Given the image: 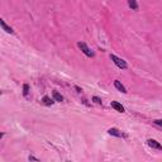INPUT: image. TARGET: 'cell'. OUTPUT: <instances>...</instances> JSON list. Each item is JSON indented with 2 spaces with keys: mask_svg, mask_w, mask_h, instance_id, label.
<instances>
[{
  "mask_svg": "<svg viewBox=\"0 0 162 162\" xmlns=\"http://www.w3.org/2000/svg\"><path fill=\"white\" fill-rule=\"evenodd\" d=\"M147 144L150 146L151 148H155V150H158V151H162V146L157 142L156 139H148L147 140Z\"/></svg>",
  "mask_w": 162,
  "mask_h": 162,
  "instance_id": "cell-4",
  "label": "cell"
},
{
  "mask_svg": "<svg viewBox=\"0 0 162 162\" xmlns=\"http://www.w3.org/2000/svg\"><path fill=\"white\" fill-rule=\"evenodd\" d=\"M52 96H53V99L56 100V101H59V103H61V101H63V96H62L58 91H53V92H52Z\"/></svg>",
  "mask_w": 162,
  "mask_h": 162,
  "instance_id": "cell-9",
  "label": "cell"
},
{
  "mask_svg": "<svg viewBox=\"0 0 162 162\" xmlns=\"http://www.w3.org/2000/svg\"><path fill=\"white\" fill-rule=\"evenodd\" d=\"M110 106H112L113 109H115L119 113H124V106H123L120 103H118V101H112V103H110Z\"/></svg>",
  "mask_w": 162,
  "mask_h": 162,
  "instance_id": "cell-5",
  "label": "cell"
},
{
  "mask_svg": "<svg viewBox=\"0 0 162 162\" xmlns=\"http://www.w3.org/2000/svg\"><path fill=\"white\" fill-rule=\"evenodd\" d=\"M92 101H95V103L96 104H103V101H101V99H100V97H97V96H92Z\"/></svg>",
  "mask_w": 162,
  "mask_h": 162,
  "instance_id": "cell-12",
  "label": "cell"
},
{
  "mask_svg": "<svg viewBox=\"0 0 162 162\" xmlns=\"http://www.w3.org/2000/svg\"><path fill=\"white\" fill-rule=\"evenodd\" d=\"M28 160H29V161H37V162L39 161V158H37V157H34V156H29Z\"/></svg>",
  "mask_w": 162,
  "mask_h": 162,
  "instance_id": "cell-13",
  "label": "cell"
},
{
  "mask_svg": "<svg viewBox=\"0 0 162 162\" xmlns=\"http://www.w3.org/2000/svg\"><path fill=\"white\" fill-rule=\"evenodd\" d=\"M108 133L110 135H114V137H118V138H120V137H127L125 134H123L120 130L118 129V128H109L108 129Z\"/></svg>",
  "mask_w": 162,
  "mask_h": 162,
  "instance_id": "cell-3",
  "label": "cell"
},
{
  "mask_svg": "<svg viewBox=\"0 0 162 162\" xmlns=\"http://www.w3.org/2000/svg\"><path fill=\"white\" fill-rule=\"evenodd\" d=\"M77 47L81 49V52H82L85 56H87V57H90V58H92L94 56H95V53H94L89 48L87 44L85 43V42H79V43H77Z\"/></svg>",
  "mask_w": 162,
  "mask_h": 162,
  "instance_id": "cell-1",
  "label": "cell"
},
{
  "mask_svg": "<svg viewBox=\"0 0 162 162\" xmlns=\"http://www.w3.org/2000/svg\"><path fill=\"white\" fill-rule=\"evenodd\" d=\"M110 59L115 63V65L119 67V69H122V70H125L127 67H128V63L124 61V59H122V58H119L118 56H115V54H110Z\"/></svg>",
  "mask_w": 162,
  "mask_h": 162,
  "instance_id": "cell-2",
  "label": "cell"
},
{
  "mask_svg": "<svg viewBox=\"0 0 162 162\" xmlns=\"http://www.w3.org/2000/svg\"><path fill=\"white\" fill-rule=\"evenodd\" d=\"M75 90L77 91V92H81V91H82V89H81V87H79V86H75Z\"/></svg>",
  "mask_w": 162,
  "mask_h": 162,
  "instance_id": "cell-15",
  "label": "cell"
},
{
  "mask_svg": "<svg viewBox=\"0 0 162 162\" xmlns=\"http://www.w3.org/2000/svg\"><path fill=\"white\" fill-rule=\"evenodd\" d=\"M155 123L157 125H160V127H162V119H156L155 120Z\"/></svg>",
  "mask_w": 162,
  "mask_h": 162,
  "instance_id": "cell-14",
  "label": "cell"
},
{
  "mask_svg": "<svg viewBox=\"0 0 162 162\" xmlns=\"http://www.w3.org/2000/svg\"><path fill=\"white\" fill-rule=\"evenodd\" d=\"M0 25H1L3 31H5L6 33H10V34H14V31H13V28L9 27V25H6V23L4 22V19H0Z\"/></svg>",
  "mask_w": 162,
  "mask_h": 162,
  "instance_id": "cell-6",
  "label": "cell"
},
{
  "mask_svg": "<svg viewBox=\"0 0 162 162\" xmlns=\"http://www.w3.org/2000/svg\"><path fill=\"white\" fill-rule=\"evenodd\" d=\"M53 103H54L53 99H51L49 96H47V95H46V96L42 97V104H44V105H47V106H51Z\"/></svg>",
  "mask_w": 162,
  "mask_h": 162,
  "instance_id": "cell-8",
  "label": "cell"
},
{
  "mask_svg": "<svg viewBox=\"0 0 162 162\" xmlns=\"http://www.w3.org/2000/svg\"><path fill=\"white\" fill-rule=\"evenodd\" d=\"M114 86H115V89H118L119 91H122L123 94H125V92H127L125 87L123 86V84L120 82V81H118V80H115V81H114Z\"/></svg>",
  "mask_w": 162,
  "mask_h": 162,
  "instance_id": "cell-7",
  "label": "cell"
},
{
  "mask_svg": "<svg viewBox=\"0 0 162 162\" xmlns=\"http://www.w3.org/2000/svg\"><path fill=\"white\" fill-rule=\"evenodd\" d=\"M128 1V5H129V8H132L133 10H137L138 9V4L135 0H127Z\"/></svg>",
  "mask_w": 162,
  "mask_h": 162,
  "instance_id": "cell-10",
  "label": "cell"
},
{
  "mask_svg": "<svg viewBox=\"0 0 162 162\" xmlns=\"http://www.w3.org/2000/svg\"><path fill=\"white\" fill-rule=\"evenodd\" d=\"M28 92H29V85L28 84H24L23 85V95L27 97L28 96Z\"/></svg>",
  "mask_w": 162,
  "mask_h": 162,
  "instance_id": "cell-11",
  "label": "cell"
}]
</instances>
